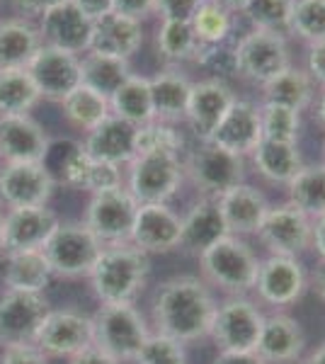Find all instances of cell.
Wrapping results in <instances>:
<instances>
[{
  "instance_id": "obj_60",
  "label": "cell",
  "mask_w": 325,
  "mask_h": 364,
  "mask_svg": "<svg viewBox=\"0 0 325 364\" xmlns=\"http://www.w3.org/2000/svg\"><path fill=\"white\" fill-rule=\"evenodd\" d=\"M214 3L223 5V8L230 10L233 15H240V13H243V8L247 5V0H214Z\"/></svg>"
},
{
  "instance_id": "obj_26",
  "label": "cell",
  "mask_w": 325,
  "mask_h": 364,
  "mask_svg": "<svg viewBox=\"0 0 325 364\" xmlns=\"http://www.w3.org/2000/svg\"><path fill=\"white\" fill-rule=\"evenodd\" d=\"M80 146L92 161L114 163L124 168L136 158V127L110 114L92 132L85 134Z\"/></svg>"
},
{
  "instance_id": "obj_45",
  "label": "cell",
  "mask_w": 325,
  "mask_h": 364,
  "mask_svg": "<svg viewBox=\"0 0 325 364\" xmlns=\"http://www.w3.org/2000/svg\"><path fill=\"white\" fill-rule=\"evenodd\" d=\"M134 364H187V345L170 336H163V333L151 331Z\"/></svg>"
},
{
  "instance_id": "obj_53",
  "label": "cell",
  "mask_w": 325,
  "mask_h": 364,
  "mask_svg": "<svg viewBox=\"0 0 325 364\" xmlns=\"http://www.w3.org/2000/svg\"><path fill=\"white\" fill-rule=\"evenodd\" d=\"M68 364H119V362H117L114 357H110L107 352L95 348V345H90V348L80 350L78 355L70 357Z\"/></svg>"
},
{
  "instance_id": "obj_44",
  "label": "cell",
  "mask_w": 325,
  "mask_h": 364,
  "mask_svg": "<svg viewBox=\"0 0 325 364\" xmlns=\"http://www.w3.org/2000/svg\"><path fill=\"white\" fill-rule=\"evenodd\" d=\"M199 68L206 70V78L223 80L228 83L230 78H238V63H235V42L211 44L199 49L194 58Z\"/></svg>"
},
{
  "instance_id": "obj_54",
  "label": "cell",
  "mask_w": 325,
  "mask_h": 364,
  "mask_svg": "<svg viewBox=\"0 0 325 364\" xmlns=\"http://www.w3.org/2000/svg\"><path fill=\"white\" fill-rule=\"evenodd\" d=\"M13 3L22 15L34 17V15H44L46 10L54 8L58 3H63V0H13Z\"/></svg>"
},
{
  "instance_id": "obj_14",
  "label": "cell",
  "mask_w": 325,
  "mask_h": 364,
  "mask_svg": "<svg viewBox=\"0 0 325 364\" xmlns=\"http://www.w3.org/2000/svg\"><path fill=\"white\" fill-rule=\"evenodd\" d=\"M49 311L44 294L5 289L0 294V348L34 345Z\"/></svg>"
},
{
  "instance_id": "obj_17",
  "label": "cell",
  "mask_w": 325,
  "mask_h": 364,
  "mask_svg": "<svg viewBox=\"0 0 325 364\" xmlns=\"http://www.w3.org/2000/svg\"><path fill=\"white\" fill-rule=\"evenodd\" d=\"M235 97L238 95L230 83L214 78L194 80L185 114V124L192 132V136L197 141H211L216 127L221 124Z\"/></svg>"
},
{
  "instance_id": "obj_2",
  "label": "cell",
  "mask_w": 325,
  "mask_h": 364,
  "mask_svg": "<svg viewBox=\"0 0 325 364\" xmlns=\"http://www.w3.org/2000/svg\"><path fill=\"white\" fill-rule=\"evenodd\" d=\"M151 277V257L132 243L105 245L87 274L100 304H136Z\"/></svg>"
},
{
  "instance_id": "obj_38",
  "label": "cell",
  "mask_w": 325,
  "mask_h": 364,
  "mask_svg": "<svg viewBox=\"0 0 325 364\" xmlns=\"http://www.w3.org/2000/svg\"><path fill=\"white\" fill-rule=\"evenodd\" d=\"M39 100L27 68H0V114H29Z\"/></svg>"
},
{
  "instance_id": "obj_48",
  "label": "cell",
  "mask_w": 325,
  "mask_h": 364,
  "mask_svg": "<svg viewBox=\"0 0 325 364\" xmlns=\"http://www.w3.org/2000/svg\"><path fill=\"white\" fill-rule=\"evenodd\" d=\"M202 3L204 0H156V15H161V20L190 22Z\"/></svg>"
},
{
  "instance_id": "obj_5",
  "label": "cell",
  "mask_w": 325,
  "mask_h": 364,
  "mask_svg": "<svg viewBox=\"0 0 325 364\" xmlns=\"http://www.w3.org/2000/svg\"><path fill=\"white\" fill-rule=\"evenodd\" d=\"M151 326L134 304H100L92 314V345L117 362H134Z\"/></svg>"
},
{
  "instance_id": "obj_41",
  "label": "cell",
  "mask_w": 325,
  "mask_h": 364,
  "mask_svg": "<svg viewBox=\"0 0 325 364\" xmlns=\"http://www.w3.org/2000/svg\"><path fill=\"white\" fill-rule=\"evenodd\" d=\"M294 0H247L243 15L250 22V29H265L289 37V22H292Z\"/></svg>"
},
{
  "instance_id": "obj_32",
  "label": "cell",
  "mask_w": 325,
  "mask_h": 364,
  "mask_svg": "<svg viewBox=\"0 0 325 364\" xmlns=\"http://www.w3.org/2000/svg\"><path fill=\"white\" fill-rule=\"evenodd\" d=\"M110 112L132 127H144L156 119L149 75L132 73L110 97Z\"/></svg>"
},
{
  "instance_id": "obj_56",
  "label": "cell",
  "mask_w": 325,
  "mask_h": 364,
  "mask_svg": "<svg viewBox=\"0 0 325 364\" xmlns=\"http://www.w3.org/2000/svg\"><path fill=\"white\" fill-rule=\"evenodd\" d=\"M311 250L318 255V260H325V216L313 221V240Z\"/></svg>"
},
{
  "instance_id": "obj_19",
  "label": "cell",
  "mask_w": 325,
  "mask_h": 364,
  "mask_svg": "<svg viewBox=\"0 0 325 364\" xmlns=\"http://www.w3.org/2000/svg\"><path fill=\"white\" fill-rule=\"evenodd\" d=\"M180 228L182 214H177L170 204H139L129 243L146 255L173 252L180 248Z\"/></svg>"
},
{
  "instance_id": "obj_22",
  "label": "cell",
  "mask_w": 325,
  "mask_h": 364,
  "mask_svg": "<svg viewBox=\"0 0 325 364\" xmlns=\"http://www.w3.org/2000/svg\"><path fill=\"white\" fill-rule=\"evenodd\" d=\"M54 209L46 207H25L8 209L3 216V252L20 250H41L49 236L58 226Z\"/></svg>"
},
{
  "instance_id": "obj_13",
  "label": "cell",
  "mask_w": 325,
  "mask_h": 364,
  "mask_svg": "<svg viewBox=\"0 0 325 364\" xmlns=\"http://www.w3.org/2000/svg\"><path fill=\"white\" fill-rule=\"evenodd\" d=\"M56 178L44 163H3L0 168V209L46 207L54 197Z\"/></svg>"
},
{
  "instance_id": "obj_18",
  "label": "cell",
  "mask_w": 325,
  "mask_h": 364,
  "mask_svg": "<svg viewBox=\"0 0 325 364\" xmlns=\"http://www.w3.org/2000/svg\"><path fill=\"white\" fill-rule=\"evenodd\" d=\"M39 39L41 44L63 49L68 54L82 56L90 49V34H92V20L75 8L70 0L49 8L44 15H39Z\"/></svg>"
},
{
  "instance_id": "obj_36",
  "label": "cell",
  "mask_w": 325,
  "mask_h": 364,
  "mask_svg": "<svg viewBox=\"0 0 325 364\" xmlns=\"http://www.w3.org/2000/svg\"><path fill=\"white\" fill-rule=\"evenodd\" d=\"M61 109L68 124L82 134L92 132L100 122H105L112 114L110 100L82 83L61 100Z\"/></svg>"
},
{
  "instance_id": "obj_59",
  "label": "cell",
  "mask_w": 325,
  "mask_h": 364,
  "mask_svg": "<svg viewBox=\"0 0 325 364\" xmlns=\"http://www.w3.org/2000/svg\"><path fill=\"white\" fill-rule=\"evenodd\" d=\"M313 105H316L318 124L325 129V87H318V95H316V100H313Z\"/></svg>"
},
{
  "instance_id": "obj_23",
  "label": "cell",
  "mask_w": 325,
  "mask_h": 364,
  "mask_svg": "<svg viewBox=\"0 0 325 364\" xmlns=\"http://www.w3.org/2000/svg\"><path fill=\"white\" fill-rule=\"evenodd\" d=\"M262 141V122H260V102L247 97H235L221 124L216 127L211 144L221 146L247 158L255 151V146Z\"/></svg>"
},
{
  "instance_id": "obj_30",
  "label": "cell",
  "mask_w": 325,
  "mask_h": 364,
  "mask_svg": "<svg viewBox=\"0 0 325 364\" xmlns=\"http://www.w3.org/2000/svg\"><path fill=\"white\" fill-rule=\"evenodd\" d=\"M247 166L270 185L287 187L294 175L304 168V156H301L299 144L262 139L255 151L247 156Z\"/></svg>"
},
{
  "instance_id": "obj_12",
  "label": "cell",
  "mask_w": 325,
  "mask_h": 364,
  "mask_svg": "<svg viewBox=\"0 0 325 364\" xmlns=\"http://www.w3.org/2000/svg\"><path fill=\"white\" fill-rule=\"evenodd\" d=\"M136 211H139V202L127 187H119V190L90 195L82 224L95 233L102 245L129 243Z\"/></svg>"
},
{
  "instance_id": "obj_50",
  "label": "cell",
  "mask_w": 325,
  "mask_h": 364,
  "mask_svg": "<svg viewBox=\"0 0 325 364\" xmlns=\"http://www.w3.org/2000/svg\"><path fill=\"white\" fill-rule=\"evenodd\" d=\"M304 70L318 87H325V42H316L306 46Z\"/></svg>"
},
{
  "instance_id": "obj_6",
  "label": "cell",
  "mask_w": 325,
  "mask_h": 364,
  "mask_svg": "<svg viewBox=\"0 0 325 364\" xmlns=\"http://www.w3.org/2000/svg\"><path fill=\"white\" fill-rule=\"evenodd\" d=\"M105 245L82 221H58L54 233L44 243L51 274L61 279H87Z\"/></svg>"
},
{
  "instance_id": "obj_7",
  "label": "cell",
  "mask_w": 325,
  "mask_h": 364,
  "mask_svg": "<svg viewBox=\"0 0 325 364\" xmlns=\"http://www.w3.org/2000/svg\"><path fill=\"white\" fill-rule=\"evenodd\" d=\"M235 63H238V78L262 87L294 63L289 37L265 29H250L240 39H235Z\"/></svg>"
},
{
  "instance_id": "obj_27",
  "label": "cell",
  "mask_w": 325,
  "mask_h": 364,
  "mask_svg": "<svg viewBox=\"0 0 325 364\" xmlns=\"http://www.w3.org/2000/svg\"><path fill=\"white\" fill-rule=\"evenodd\" d=\"M144 44V25L134 17L119 15L112 10L110 15L92 22L90 49L92 54L117 56L132 61V56Z\"/></svg>"
},
{
  "instance_id": "obj_3",
  "label": "cell",
  "mask_w": 325,
  "mask_h": 364,
  "mask_svg": "<svg viewBox=\"0 0 325 364\" xmlns=\"http://www.w3.org/2000/svg\"><path fill=\"white\" fill-rule=\"evenodd\" d=\"M199 260V277L223 296H247L255 287L262 257L247 238L226 236L211 245Z\"/></svg>"
},
{
  "instance_id": "obj_47",
  "label": "cell",
  "mask_w": 325,
  "mask_h": 364,
  "mask_svg": "<svg viewBox=\"0 0 325 364\" xmlns=\"http://www.w3.org/2000/svg\"><path fill=\"white\" fill-rule=\"evenodd\" d=\"M90 161L92 158L82 151V146L80 144L75 146V149L63 158V182H66L68 187H78V190H82Z\"/></svg>"
},
{
  "instance_id": "obj_25",
  "label": "cell",
  "mask_w": 325,
  "mask_h": 364,
  "mask_svg": "<svg viewBox=\"0 0 325 364\" xmlns=\"http://www.w3.org/2000/svg\"><path fill=\"white\" fill-rule=\"evenodd\" d=\"M221 216L226 221V228L230 236H257L260 224H262L265 214L270 209V199L265 197L262 190H257L250 182H240V185L230 187L216 199Z\"/></svg>"
},
{
  "instance_id": "obj_4",
  "label": "cell",
  "mask_w": 325,
  "mask_h": 364,
  "mask_svg": "<svg viewBox=\"0 0 325 364\" xmlns=\"http://www.w3.org/2000/svg\"><path fill=\"white\" fill-rule=\"evenodd\" d=\"M185 182H190L199 197L218 199L230 187L245 182L247 158L230 154L211 141H197L194 149H187L182 156Z\"/></svg>"
},
{
  "instance_id": "obj_35",
  "label": "cell",
  "mask_w": 325,
  "mask_h": 364,
  "mask_svg": "<svg viewBox=\"0 0 325 364\" xmlns=\"http://www.w3.org/2000/svg\"><path fill=\"white\" fill-rule=\"evenodd\" d=\"M132 73V61H127V58L92 54V51L80 56V83L92 87V90L107 100L114 95L117 87Z\"/></svg>"
},
{
  "instance_id": "obj_46",
  "label": "cell",
  "mask_w": 325,
  "mask_h": 364,
  "mask_svg": "<svg viewBox=\"0 0 325 364\" xmlns=\"http://www.w3.org/2000/svg\"><path fill=\"white\" fill-rule=\"evenodd\" d=\"M119 187H127V175H124L122 166L105 161H90L82 190L90 192V195H100V192L119 190Z\"/></svg>"
},
{
  "instance_id": "obj_62",
  "label": "cell",
  "mask_w": 325,
  "mask_h": 364,
  "mask_svg": "<svg viewBox=\"0 0 325 364\" xmlns=\"http://www.w3.org/2000/svg\"><path fill=\"white\" fill-rule=\"evenodd\" d=\"M321 163H325V141H323V161Z\"/></svg>"
},
{
  "instance_id": "obj_11",
  "label": "cell",
  "mask_w": 325,
  "mask_h": 364,
  "mask_svg": "<svg viewBox=\"0 0 325 364\" xmlns=\"http://www.w3.org/2000/svg\"><path fill=\"white\" fill-rule=\"evenodd\" d=\"M255 238L262 243V248H267V255L301 257L306 250H311L313 221L284 199L279 204H270Z\"/></svg>"
},
{
  "instance_id": "obj_61",
  "label": "cell",
  "mask_w": 325,
  "mask_h": 364,
  "mask_svg": "<svg viewBox=\"0 0 325 364\" xmlns=\"http://www.w3.org/2000/svg\"><path fill=\"white\" fill-rule=\"evenodd\" d=\"M3 216H5V211L0 209V255H3Z\"/></svg>"
},
{
  "instance_id": "obj_57",
  "label": "cell",
  "mask_w": 325,
  "mask_h": 364,
  "mask_svg": "<svg viewBox=\"0 0 325 364\" xmlns=\"http://www.w3.org/2000/svg\"><path fill=\"white\" fill-rule=\"evenodd\" d=\"M309 287L316 291V296L325 304V260H318L316 269H313L311 277H309Z\"/></svg>"
},
{
  "instance_id": "obj_52",
  "label": "cell",
  "mask_w": 325,
  "mask_h": 364,
  "mask_svg": "<svg viewBox=\"0 0 325 364\" xmlns=\"http://www.w3.org/2000/svg\"><path fill=\"white\" fill-rule=\"evenodd\" d=\"M70 3H73L75 8L92 22L105 15H110L112 10H114V3H112V0H70Z\"/></svg>"
},
{
  "instance_id": "obj_33",
  "label": "cell",
  "mask_w": 325,
  "mask_h": 364,
  "mask_svg": "<svg viewBox=\"0 0 325 364\" xmlns=\"http://www.w3.org/2000/svg\"><path fill=\"white\" fill-rule=\"evenodd\" d=\"M39 46V29L27 17L0 20V68H25Z\"/></svg>"
},
{
  "instance_id": "obj_9",
  "label": "cell",
  "mask_w": 325,
  "mask_h": 364,
  "mask_svg": "<svg viewBox=\"0 0 325 364\" xmlns=\"http://www.w3.org/2000/svg\"><path fill=\"white\" fill-rule=\"evenodd\" d=\"M265 314L255 299L226 296L216 304L209 338L218 352H255Z\"/></svg>"
},
{
  "instance_id": "obj_34",
  "label": "cell",
  "mask_w": 325,
  "mask_h": 364,
  "mask_svg": "<svg viewBox=\"0 0 325 364\" xmlns=\"http://www.w3.org/2000/svg\"><path fill=\"white\" fill-rule=\"evenodd\" d=\"M284 190L287 202L304 211L311 221L325 216V163H304Z\"/></svg>"
},
{
  "instance_id": "obj_55",
  "label": "cell",
  "mask_w": 325,
  "mask_h": 364,
  "mask_svg": "<svg viewBox=\"0 0 325 364\" xmlns=\"http://www.w3.org/2000/svg\"><path fill=\"white\" fill-rule=\"evenodd\" d=\"M211 364H265L255 352H218Z\"/></svg>"
},
{
  "instance_id": "obj_39",
  "label": "cell",
  "mask_w": 325,
  "mask_h": 364,
  "mask_svg": "<svg viewBox=\"0 0 325 364\" xmlns=\"http://www.w3.org/2000/svg\"><path fill=\"white\" fill-rule=\"evenodd\" d=\"M235 17L238 15H233L223 5L214 3V0H204L190 20V25L194 29V37L199 39V44L211 46V44L233 42Z\"/></svg>"
},
{
  "instance_id": "obj_15",
  "label": "cell",
  "mask_w": 325,
  "mask_h": 364,
  "mask_svg": "<svg viewBox=\"0 0 325 364\" xmlns=\"http://www.w3.org/2000/svg\"><path fill=\"white\" fill-rule=\"evenodd\" d=\"M34 345L46 357H73L92 345V316L78 309H51Z\"/></svg>"
},
{
  "instance_id": "obj_49",
  "label": "cell",
  "mask_w": 325,
  "mask_h": 364,
  "mask_svg": "<svg viewBox=\"0 0 325 364\" xmlns=\"http://www.w3.org/2000/svg\"><path fill=\"white\" fill-rule=\"evenodd\" d=\"M0 364H49V357L37 345H13V348H3Z\"/></svg>"
},
{
  "instance_id": "obj_40",
  "label": "cell",
  "mask_w": 325,
  "mask_h": 364,
  "mask_svg": "<svg viewBox=\"0 0 325 364\" xmlns=\"http://www.w3.org/2000/svg\"><path fill=\"white\" fill-rule=\"evenodd\" d=\"M187 139L180 124L153 119L144 127H136V156L144 154H175L185 156Z\"/></svg>"
},
{
  "instance_id": "obj_58",
  "label": "cell",
  "mask_w": 325,
  "mask_h": 364,
  "mask_svg": "<svg viewBox=\"0 0 325 364\" xmlns=\"http://www.w3.org/2000/svg\"><path fill=\"white\" fill-rule=\"evenodd\" d=\"M297 364H325V340L321 345H316V350H311L309 355H304Z\"/></svg>"
},
{
  "instance_id": "obj_28",
  "label": "cell",
  "mask_w": 325,
  "mask_h": 364,
  "mask_svg": "<svg viewBox=\"0 0 325 364\" xmlns=\"http://www.w3.org/2000/svg\"><path fill=\"white\" fill-rule=\"evenodd\" d=\"M149 80L156 119L168 122V124H185L187 102H190L194 80H190V75L180 66H165Z\"/></svg>"
},
{
  "instance_id": "obj_31",
  "label": "cell",
  "mask_w": 325,
  "mask_h": 364,
  "mask_svg": "<svg viewBox=\"0 0 325 364\" xmlns=\"http://www.w3.org/2000/svg\"><path fill=\"white\" fill-rule=\"evenodd\" d=\"M318 95V85L311 80L304 66L292 63L287 70H282L277 78L260 87V102L282 105V107L297 109V112H306L313 107V100Z\"/></svg>"
},
{
  "instance_id": "obj_43",
  "label": "cell",
  "mask_w": 325,
  "mask_h": 364,
  "mask_svg": "<svg viewBox=\"0 0 325 364\" xmlns=\"http://www.w3.org/2000/svg\"><path fill=\"white\" fill-rule=\"evenodd\" d=\"M260 122H262V139L299 144L301 112H297V109L272 102H260Z\"/></svg>"
},
{
  "instance_id": "obj_20",
  "label": "cell",
  "mask_w": 325,
  "mask_h": 364,
  "mask_svg": "<svg viewBox=\"0 0 325 364\" xmlns=\"http://www.w3.org/2000/svg\"><path fill=\"white\" fill-rule=\"evenodd\" d=\"M49 146V134L32 114H0L3 163H44Z\"/></svg>"
},
{
  "instance_id": "obj_29",
  "label": "cell",
  "mask_w": 325,
  "mask_h": 364,
  "mask_svg": "<svg viewBox=\"0 0 325 364\" xmlns=\"http://www.w3.org/2000/svg\"><path fill=\"white\" fill-rule=\"evenodd\" d=\"M54 274L41 250H20L0 255V282L5 289L44 294Z\"/></svg>"
},
{
  "instance_id": "obj_16",
  "label": "cell",
  "mask_w": 325,
  "mask_h": 364,
  "mask_svg": "<svg viewBox=\"0 0 325 364\" xmlns=\"http://www.w3.org/2000/svg\"><path fill=\"white\" fill-rule=\"evenodd\" d=\"M25 68L37 85L41 100L61 102L70 90L80 85V56L63 49L41 44Z\"/></svg>"
},
{
  "instance_id": "obj_21",
  "label": "cell",
  "mask_w": 325,
  "mask_h": 364,
  "mask_svg": "<svg viewBox=\"0 0 325 364\" xmlns=\"http://www.w3.org/2000/svg\"><path fill=\"white\" fill-rule=\"evenodd\" d=\"M255 355L265 364H297L306 355V333L287 311L265 316Z\"/></svg>"
},
{
  "instance_id": "obj_51",
  "label": "cell",
  "mask_w": 325,
  "mask_h": 364,
  "mask_svg": "<svg viewBox=\"0 0 325 364\" xmlns=\"http://www.w3.org/2000/svg\"><path fill=\"white\" fill-rule=\"evenodd\" d=\"M114 3V13L134 17V20H144L149 15H156V0H112Z\"/></svg>"
},
{
  "instance_id": "obj_37",
  "label": "cell",
  "mask_w": 325,
  "mask_h": 364,
  "mask_svg": "<svg viewBox=\"0 0 325 364\" xmlns=\"http://www.w3.org/2000/svg\"><path fill=\"white\" fill-rule=\"evenodd\" d=\"M156 46L158 54L163 56L165 66H185L194 63L199 49V39L194 37V29L190 22L177 20H161V27L156 32Z\"/></svg>"
},
{
  "instance_id": "obj_10",
  "label": "cell",
  "mask_w": 325,
  "mask_h": 364,
  "mask_svg": "<svg viewBox=\"0 0 325 364\" xmlns=\"http://www.w3.org/2000/svg\"><path fill=\"white\" fill-rule=\"evenodd\" d=\"M309 289V272L301 257L267 255L260 260L255 291L260 306H272L275 311H284L299 301Z\"/></svg>"
},
{
  "instance_id": "obj_42",
  "label": "cell",
  "mask_w": 325,
  "mask_h": 364,
  "mask_svg": "<svg viewBox=\"0 0 325 364\" xmlns=\"http://www.w3.org/2000/svg\"><path fill=\"white\" fill-rule=\"evenodd\" d=\"M289 37L316 44L325 42V0H294Z\"/></svg>"
},
{
  "instance_id": "obj_24",
  "label": "cell",
  "mask_w": 325,
  "mask_h": 364,
  "mask_svg": "<svg viewBox=\"0 0 325 364\" xmlns=\"http://www.w3.org/2000/svg\"><path fill=\"white\" fill-rule=\"evenodd\" d=\"M226 236H230V233L221 216V209H218V202L214 197H199L182 214L180 248L177 250L187 252L192 257H202L211 245H216Z\"/></svg>"
},
{
  "instance_id": "obj_8",
  "label": "cell",
  "mask_w": 325,
  "mask_h": 364,
  "mask_svg": "<svg viewBox=\"0 0 325 364\" xmlns=\"http://www.w3.org/2000/svg\"><path fill=\"white\" fill-rule=\"evenodd\" d=\"M127 190L139 204H170L185 185L182 156L144 154L127 166Z\"/></svg>"
},
{
  "instance_id": "obj_1",
  "label": "cell",
  "mask_w": 325,
  "mask_h": 364,
  "mask_svg": "<svg viewBox=\"0 0 325 364\" xmlns=\"http://www.w3.org/2000/svg\"><path fill=\"white\" fill-rule=\"evenodd\" d=\"M216 296L197 274H177L158 287L151 304V331L163 333L182 345L209 338L216 314Z\"/></svg>"
}]
</instances>
